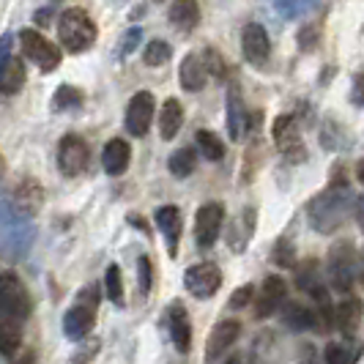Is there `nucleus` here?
Wrapping results in <instances>:
<instances>
[{
    "mask_svg": "<svg viewBox=\"0 0 364 364\" xmlns=\"http://www.w3.org/2000/svg\"><path fill=\"white\" fill-rule=\"evenodd\" d=\"M31 315V296L17 274H0V323H17Z\"/></svg>",
    "mask_w": 364,
    "mask_h": 364,
    "instance_id": "3",
    "label": "nucleus"
},
{
    "mask_svg": "<svg viewBox=\"0 0 364 364\" xmlns=\"http://www.w3.org/2000/svg\"><path fill=\"white\" fill-rule=\"evenodd\" d=\"M3 176H6V162H3V156H0V181H3Z\"/></svg>",
    "mask_w": 364,
    "mask_h": 364,
    "instance_id": "46",
    "label": "nucleus"
},
{
    "mask_svg": "<svg viewBox=\"0 0 364 364\" xmlns=\"http://www.w3.org/2000/svg\"><path fill=\"white\" fill-rule=\"evenodd\" d=\"M296 285H299V291L310 293L312 299L326 296V288H323V277H321V266H318V260H307L304 266H299V269H296Z\"/></svg>",
    "mask_w": 364,
    "mask_h": 364,
    "instance_id": "21",
    "label": "nucleus"
},
{
    "mask_svg": "<svg viewBox=\"0 0 364 364\" xmlns=\"http://www.w3.org/2000/svg\"><path fill=\"white\" fill-rule=\"evenodd\" d=\"M19 340H22V334H19L17 323H0V353L3 356H14Z\"/></svg>",
    "mask_w": 364,
    "mask_h": 364,
    "instance_id": "33",
    "label": "nucleus"
},
{
    "mask_svg": "<svg viewBox=\"0 0 364 364\" xmlns=\"http://www.w3.org/2000/svg\"><path fill=\"white\" fill-rule=\"evenodd\" d=\"M14 198H17V208H25L31 214V211H36L38 203H41V189H38L36 181L28 178V181H22L17 186V195Z\"/></svg>",
    "mask_w": 364,
    "mask_h": 364,
    "instance_id": "30",
    "label": "nucleus"
},
{
    "mask_svg": "<svg viewBox=\"0 0 364 364\" xmlns=\"http://www.w3.org/2000/svg\"><path fill=\"white\" fill-rule=\"evenodd\" d=\"M167 17L170 22L183 31V33H189L198 22H200V9H198V3L195 0H173V6H170V11H167Z\"/></svg>",
    "mask_w": 364,
    "mask_h": 364,
    "instance_id": "22",
    "label": "nucleus"
},
{
    "mask_svg": "<svg viewBox=\"0 0 364 364\" xmlns=\"http://www.w3.org/2000/svg\"><path fill=\"white\" fill-rule=\"evenodd\" d=\"M183 127V107L178 99H167L159 112V132H162V140H173Z\"/></svg>",
    "mask_w": 364,
    "mask_h": 364,
    "instance_id": "23",
    "label": "nucleus"
},
{
    "mask_svg": "<svg viewBox=\"0 0 364 364\" xmlns=\"http://www.w3.org/2000/svg\"><path fill=\"white\" fill-rule=\"evenodd\" d=\"M252 230H255V211L252 208H247L241 217H236V222L230 225V233H228V244H230V250H236L241 252L244 247H247V241L252 238Z\"/></svg>",
    "mask_w": 364,
    "mask_h": 364,
    "instance_id": "24",
    "label": "nucleus"
},
{
    "mask_svg": "<svg viewBox=\"0 0 364 364\" xmlns=\"http://www.w3.org/2000/svg\"><path fill=\"white\" fill-rule=\"evenodd\" d=\"M82 105V93L72 88V85H60L58 91H55V99H53V109H77Z\"/></svg>",
    "mask_w": 364,
    "mask_h": 364,
    "instance_id": "34",
    "label": "nucleus"
},
{
    "mask_svg": "<svg viewBox=\"0 0 364 364\" xmlns=\"http://www.w3.org/2000/svg\"><path fill=\"white\" fill-rule=\"evenodd\" d=\"M170 173L176 176V178H189L192 173H195V151L192 148H181V151H176L173 156H170Z\"/></svg>",
    "mask_w": 364,
    "mask_h": 364,
    "instance_id": "28",
    "label": "nucleus"
},
{
    "mask_svg": "<svg viewBox=\"0 0 364 364\" xmlns=\"http://www.w3.org/2000/svg\"><path fill=\"white\" fill-rule=\"evenodd\" d=\"M356 178H359V181L364 183V159L359 164H356Z\"/></svg>",
    "mask_w": 364,
    "mask_h": 364,
    "instance_id": "43",
    "label": "nucleus"
},
{
    "mask_svg": "<svg viewBox=\"0 0 364 364\" xmlns=\"http://www.w3.org/2000/svg\"><path fill=\"white\" fill-rule=\"evenodd\" d=\"M252 293H255V288H252V285H244V288H238V291L233 293V296H230V310H238V307L250 304Z\"/></svg>",
    "mask_w": 364,
    "mask_h": 364,
    "instance_id": "38",
    "label": "nucleus"
},
{
    "mask_svg": "<svg viewBox=\"0 0 364 364\" xmlns=\"http://www.w3.org/2000/svg\"><path fill=\"white\" fill-rule=\"evenodd\" d=\"M282 318H285V323L291 328H296V331H304V328H312L318 321V315L310 310V307H304V304H285V312H282Z\"/></svg>",
    "mask_w": 364,
    "mask_h": 364,
    "instance_id": "27",
    "label": "nucleus"
},
{
    "mask_svg": "<svg viewBox=\"0 0 364 364\" xmlns=\"http://www.w3.org/2000/svg\"><path fill=\"white\" fill-rule=\"evenodd\" d=\"M58 38L63 44V50L69 53H85L96 41V25L93 19L80 11V9H69L58 19Z\"/></svg>",
    "mask_w": 364,
    "mask_h": 364,
    "instance_id": "2",
    "label": "nucleus"
},
{
    "mask_svg": "<svg viewBox=\"0 0 364 364\" xmlns=\"http://www.w3.org/2000/svg\"><path fill=\"white\" fill-rule=\"evenodd\" d=\"M154 109H156L154 93L140 91L132 96V102H129V107H127V129L132 137H146V132L151 129Z\"/></svg>",
    "mask_w": 364,
    "mask_h": 364,
    "instance_id": "8",
    "label": "nucleus"
},
{
    "mask_svg": "<svg viewBox=\"0 0 364 364\" xmlns=\"http://www.w3.org/2000/svg\"><path fill=\"white\" fill-rule=\"evenodd\" d=\"M25 85V63L19 58H11L3 69H0V93L14 96Z\"/></svg>",
    "mask_w": 364,
    "mask_h": 364,
    "instance_id": "25",
    "label": "nucleus"
},
{
    "mask_svg": "<svg viewBox=\"0 0 364 364\" xmlns=\"http://www.w3.org/2000/svg\"><path fill=\"white\" fill-rule=\"evenodd\" d=\"M14 364H36V362H33V356L28 353V356H22V359H19V362H14Z\"/></svg>",
    "mask_w": 364,
    "mask_h": 364,
    "instance_id": "45",
    "label": "nucleus"
},
{
    "mask_svg": "<svg viewBox=\"0 0 364 364\" xmlns=\"http://www.w3.org/2000/svg\"><path fill=\"white\" fill-rule=\"evenodd\" d=\"M58 167H60V173L69 176V178L80 176V173L88 167V146H85L82 137L66 134V137L60 140V146H58Z\"/></svg>",
    "mask_w": 364,
    "mask_h": 364,
    "instance_id": "7",
    "label": "nucleus"
},
{
    "mask_svg": "<svg viewBox=\"0 0 364 364\" xmlns=\"http://www.w3.org/2000/svg\"><path fill=\"white\" fill-rule=\"evenodd\" d=\"M285 293H288L285 282L279 277H269L263 282V288H260V296H257V304H255L257 318H269V315H274V312L279 310L285 304Z\"/></svg>",
    "mask_w": 364,
    "mask_h": 364,
    "instance_id": "15",
    "label": "nucleus"
},
{
    "mask_svg": "<svg viewBox=\"0 0 364 364\" xmlns=\"http://www.w3.org/2000/svg\"><path fill=\"white\" fill-rule=\"evenodd\" d=\"M170 55H173L170 44L162 41V38H154V41H148L146 50H143V60H146L148 66H164L170 60Z\"/></svg>",
    "mask_w": 364,
    "mask_h": 364,
    "instance_id": "32",
    "label": "nucleus"
},
{
    "mask_svg": "<svg viewBox=\"0 0 364 364\" xmlns=\"http://www.w3.org/2000/svg\"><path fill=\"white\" fill-rule=\"evenodd\" d=\"M274 143L277 148L285 154V156H291L293 162H301L304 156H307V151L301 146V137H299V127H296V118L293 115H279L277 121H274Z\"/></svg>",
    "mask_w": 364,
    "mask_h": 364,
    "instance_id": "10",
    "label": "nucleus"
},
{
    "mask_svg": "<svg viewBox=\"0 0 364 364\" xmlns=\"http://www.w3.org/2000/svg\"><path fill=\"white\" fill-rule=\"evenodd\" d=\"M228 364H241V362H238V359H230V362H228Z\"/></svg>",
    "mask_w": 364,
    "mask_h": 364,
    "instance_id": "47",
    "label": "nucleus"
},
{
    "mask_svg": "<svg viewBox=\"0 0 364 364\" xmlns=\"http://www.w3.org/2000/svg\"><path fill=\"white\" fill-rule=\"evenodd\" d=\"M137 41H140V28H132L127 36L121 38V44H118V53L121 55H129L134 47H137Z\"/></svg>",
    "mask_w": 364,
    "mask_h": 364,
    "instance_id": "40",
    "label": "nucleus"
},
{
    "mask_svg": "<svg viewBox=\"0 0 364 364\" xmlns=\"http://www.w3.org/2000/svg\"><path fill=\"white\" fill-rule=\"evenodd\" d=\"M195 137H198V148H200V154L208 159V162H219V159L225 156V143L219 140L214 132H205V129H203V132H198Z\"/></svg>",
    "mask_w": 364,
    "mask_h": 364,
    "instance_id": "29",
    "label": "nucleus"
},
{
    "mask_svg": "<svg viewBox=\"0 0 364 364\" xmlns=\"http://www.w3.org/2000/svg\"><path fill=\"white\" fill-rule=\"evenodd\" d=\"M14 55H11V36H0V69L11 60Z\"/></svg>",
    "mask_w": 364,
    "mask_h": 364,
    "instance_id": "41",
    "label": "nucleus"
},
{
    "mask_svg": "<svg viewBox=\"0 0 364 364\" xmlns=\"http://www.w3.org/2000/svg\"><path fill=\"white\" fill-rule=\"evenodd\" d=\"M274 263H277V266H285V269H291L293 263H296L291 241H285V238L277 241V247H274Z\"/></svg>",
    "mask_w": 364,
    "mask_h": 364,
    "instance_id": "36",
    "label": "nucleus"
},
{
    "mask_svg": "<svg viewBox=\"0 0 364 364\" xmlns=\"http://www.w3.org/2000/svg\"><path fill=\"white\" fill-rule=\"evenodd\" d=\"M241 50H244V58L252 66H263L272 55V38L266 33V28L257 25V22H250L241 33Z\"/></svg>",
    "mask_w": 364,
    "mask_h": 364,
    "instance_id": "11",
    "label": "nucleus"
},
{
    "mask_svg": "<svg viewBox=\"0 0 364 364\" xmlns=\"http://www.w3.org/2000/svg\"><path fill=\"white\" fill-rule=\"evenodd\" d=\"M238 331H241L238 321H222V323H217V326L211 328V334H208V343H205V359L208 362L219 359L238 340Z\"/></svg>",
    "mask_w": 364,
    "mask_h": 364,
    "instance_id": "14",
    "label": "nucleus"
},
{
    "mask_svg": "<svg viewBox=\"0 0 364 364\" xmlns=\"http://www.w3.org/2000/svg\"><path fill=\"white\" fill-rule=\"evenodd\" d=\"M156 225H159V230H162L164 238H167V250H170V255H176V250H178V238H181V228H183L181 211H178L176 205H162V208L156 211Z\"/></svg>",
    "mask_w": 364,
    "mask_h": 364,
    "instance_id": "17",
    "label": "nucleus"
},
{
    "mask_svg": "<svg viewBox=\"0 0 364 364\" xmlns=\"http://www.w3.org/2000/svg\"><path fill=\"white\" fill-rule=\"evenodd\" d=\"M250 121H252V115L244 107V99H241L238 85H230V91H228V132H230V137H233L236 143L247 137Z\"/></svg>",
    "mask_w": 364,
    "mask_h": 364,
    "instance_id": "12",
    "label": "nucleus"
},
{
    "mask_svg": "<svg viewBox=\"0 0 364 364\" xmlns=\"http://www.w3.org/2000/svg\"><path fill=\"white\" fill-rule=\"evenodd\" d=\"M350 102L356 107H364V72H359L353 77V88H350Z\"/></svg>",
    "mask_w": 364,
    "mask_h": 364,
    "instance_id": "39",
    "label": "nucleus"
},
{
    "mask_svg": "<svg viewBox=\"0 0 364 364\" xmlns=\"http://www.w3.org/2000/svg\"><path fill=\"white\" fill-rule=\"evenodd\" d=\"M129 162H132V148H129L127 140H109L102 151V167H105L107 176L127 173Z\"/></svg>",
    "mask_w": 364,
    "mask_h": 364,
    "instance_id": "16",
    "label": "nucleus"
},
{
    "mask_svg": "<svg viewBox=\"0 0 364 364\" xmlns=\"http://www.w3.org/2000/svg\"><path fill=\"white\" fill-rule=\"evenodd\" d=\"M359 279H362L364 285V250H362V257H359Z\"/></svg>",
    "mask_w": 364,
    "mask_h": 364,
    "instance_id": "44",
    "label": "nucleus"
},
{
    "mask_svg": "<svg viewBox=\"0 0 364 364\" xmlns=\"http://www.w3.org/2000/svg\"><path fill=\"white\" fill-rule=\"evenodd\" d=\"M350 208V192L343 183H334L323 195L310 203V222L318 233H334L348 217Z\"/></svg>",
    "mask_w": 364,
    "mask_h": 364,
    "instance_id": "1",
    "label": "nucleus"
},
{
    "mask_svg": "<svg viewBox=\"0 0 364 364\" xmlns=\"http://www.w3.org/2000/svg\"><path fill=\"white\" fill-rule=\"evenodd\" d=\"M222 222H225V205L222 203H205L200 205L198 217H195V238L203 250H208L214 241H217L219 230H222Z\"/></svg>",
    "mask_w": 364,
    "mask_h": 364,
    "instance_id": "9",
    "label": "nucleus"
},
{
    "mask_svg": "<svg viewBox=\"0 0 364 364\" xmlns=\"http://www.w3.org/2000/svg\"><path fill=\"white\" fill-rule=\"evenodd\" d=\"M93 323H96V307L80 301L77 307H72V310L63 315V334L69 340H82L93 328Z\"/></svg>",
    "mask_w": 364,
    "mask_h": 364,
    "instance_id": "13",
    "label": "nucleus"
},
{
    "mask_svg": "<svg viewBox=\"0 0 364 364\" xmlns=\"http://www.w3.org/2000/svg\"><path fill=\"white\" fill-rule=\"evenodd\" d=\"M356 222H359V228L364 230V198L356 200Z\"/></svg>",
    "mask_w": 364,
    "mask_h": 364,
    "instance_id": "42",
    "label": "nucleus"
},
{
    "mask_svg": "<svg viewBox=\"0 0 364 364\" xmlns=\"http://www.w3.org/2000/svg\"><path fill=\"white\" fill-rule=\"evenodd\" d=\"M328 279H331L334 291H350V285L356 279V252H353L350 241H340V244L331 247V252H328Z\"/></svg>",
    "mask_w": 364,
    "mask_h": 364,
    "instance_id": "4",
    "label": "nucleus"
},
{
    "mask_svg": "<svg viewBox=\"0 0 364 364\" xmlns=\"http://www.w3.org/2000/svg\"><path fill=\"white\" fill-rule=\"evenodd\" d=\"M203 63H205V69H208V74H214L217 80H225L228 77V69H225V60H222V55L217 53V50H205L203 53Z\"/></svg>",
    "mask_w": 364,
    "mask_h": 364,
    "instance_id": "35",
    "label": "nucleus"
},
{
    "mask_svg": "<svg viewBox=\"0 0 364 364\" xmlns=\"http://www.w3.org/2000/svg\"><path fill=\"white\" fill-rule=\"evenodd\" d=\"M362 356V346L359 343H331L326 346L323 353V364H356V359Z\"/></svg>",
    "mask_w": 364,
    "mask_h": 364,
    "instance_id": "26",
    "label": "nucleus"
},
{
    "mask_svg": "<svg viewBox=\"0 0 364 364\" xmlns=\"http://www.w3.org/2000/svg\"><path fill=\"white\" fill-rule=\"evenodd\" d=\"M181 85L183 91H203L205 88V82H208V69H205V63H203V55H186L181 60Z\"/></svg>",
    "mask_w": 364,
    "mask_h": 364,
    "instance_id": "18",
    "label": "nucleus"
},
{
    "mask_svg": "<svg viewBox=\"0 0 364 364\" xmlns=\"http://www.w3.org/2000/svg\"><path fill=\"white\" fill-rule=\"evenodd\" d=\"M170 337H173V343L181 353H186L192 346V326H189V315L183 310V304L170 307Z\"/></svg>",
    "mask_w": 364,
    "mask_h": 364,
    "instance_id": "20",
    "label": "nucleus"
},
{
    "mask_svg": "<svg viewBox=\"0 0 364 364\" xmlns=\"http://www.w3.org/2000/svg\"><path fill=\"white\" fill-rule=\"evenodd\" d=\"M19 41H22V50L25 55L36 63L41 72H53L60 63V50L55 47L50 38H44L36 31H22L19 33Z\"/></svg>",
    "mask_w": 364,
    "mask_h": 364,
    "instance_id": "6",
    "label": "nucleus"
},
{
    "mask_svg": "<svg viewBox=\"0 0 364 364\" xmlns=\"http://www.w3.org/2000/svg\"><path fill=\"white\" fill-rule=\"evenodd\" d=\"M362 315H364V304L359 299H346L337 310H334V323L340 326V331L346 334V337H353L359 326H362Z\"/></svg>",
    "mask_w": 364,
    "mask_h": 364,
    "instance_id": "19",
    "label": "nucleus"
},
{
    "mask_svg": "<svg viewBox=\"0 0 364 364\" xmlns=\"http://www.w3.org/2000/svg\"><path fill=\"white\" fill-rule=\"evenodd\" d=\"M222 285V272L217 263H198L189 266L183 274V288L192 293L195 299H211Z\"/></svg>",
    "mask_w": 364,
    "mask_h": 364,
    "instance_id": "5",
    "label": "nucleus"
},
{
    "mask_svg": "<svg viewBox=\"0 0 364 364\" xmlns=\"http://www.w3.org/2000/svg\"><path fill=\"white\" fill-rule=\"evenodd\" d=\"M105 293L112 304H124V279H121V269L112 263L107 266V274H105Z\"/></svg>",
    "mask_w": 364,
    "mask_h": 364,
    "instance_id": "31",
    "label": "nucleus"
},
{
    "mask_svg": "<svg viewBox=\"0 0 364 364\" xmlns=\"http://www.w3.org/2000/svg\"><path fill=\"white\" fill-rule=\"evenodd\" d=\"M137 277H140V291L148 293L154 285V266H151V257H140L137 260Z\"/></svg>",
    "mask_w": 364,
    "mask_h": 364,
    "instance_id": "37",
    "label": "nucleus"
}]
</instances>
